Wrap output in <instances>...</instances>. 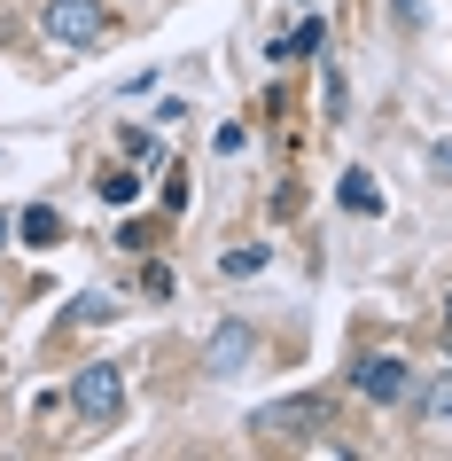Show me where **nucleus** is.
<instances>
[{"instance_id": "obj_4", "label": "nucleus", "mask_w": 452, "mask_h": 461, "mask_svg": "<svg viewBox=\"0 0 452 461\" xmlns=\"http://www.w3.org/2000/svg\"><path fill=\"white\" fill-rule=\"evenodd\" d=\"M351 391H359V399H375V407L405 399V360H390V352H367V360L351 367Z\"/></svg>"}, {"instance_id": "obj_3", "label": "nucleus", "mask_w": 452, "mask_h": 461, "mask_svg": "<svg viewBox=\"0 0 452 461\" xmlns=\"http://www.w3.org/2000/svg\"><path fill=\"white\" fill-rule=\"evenodd\" d=\"M48 32L63 48H94L110 32V16H102V0H48Z\"/></svg>"}, {"instance_id": "obj_2", "label": "nucleus", "mask_w": 452, "mask_h": 461, "mask_svg": "<svg viewBox=\"0 0 452 461\" xmlns=\"http://www.w3.org/2000/svg\"><path fill=\"white\" fill-rule=\"evenodd\" d=\"M320 422H328V399H320V391H297V399H273V407L250 414L258 438H305V430H320Z\"/></svg>"}, {"instance_id": "obj_10", "label": "nucleus", "mask_w": 452, "mask_h": 461, "mask_svg": "<svg viewBox=\"0 0 452 461\" xmlns=\"http://www.w3.org/2000/svg\"><path fill=\"white\" fill-rule=\"evenodd\" d=\"M421 414H429V422H437V414H452V375H437V384L421 391Z\"/></svg>"}, {"instance_id": "obj_5", "label": "nucleus", "mask_w": 452, "mask_h": 461, "mask_svg": "<svg viewBox=\"0 0 452 461\" xmlns=\"http://www.w3.org/2000/svg\"><path fill=\"white\" fill-rule=\"evenodd\" d=\"M242 360H250V329H242V321H226V329H218L211 337V375H242Z\"/></svg>"}, {"instance_id": "obj_12", "label": "nucleus", "mask_w": 452, "mask_h": 461, "mask_svg": "<svg viewBox=\"0 0 452 461\" xmlns=\"http://www.w3.org/2000/svg\"><path fill=\"white\" fill-rule=\"evenodd\" d=\"M445 337H452V297H445Z\"/></svg>"}, {"instance_id": "obj_8", "label": "nucleus", "mask_w": 452, "mask_h": 461, "mask_svg": "<svg viewBox=\"0 0 452 461\" xmlns=\"http://www.w3.org/2000/svg\"><path fill=\"white\" fill-rule=\"evenodd\" d=\"M343 212H382V188H367V172L343 180Z\"/></svg>"}, {"instance_id": "obj_11", "label": "nucleus", "mask_w": 452, "mask_h": 461, "mask_svg": "<svg viewBox=\"0 0 452 461\" xmlns=\"http://www.w3.org/2000/svg\"><path fill=\"white\" fill-rule=\"evenodd\" d=\"M265 267V250L258 243H250V250H226V274H258Z\"/></svg>"}, {"instance_id": "obj_9", "label": "nucleus", "mask_w": 452, "mask_h": 461, "mask_svg": "<svg viewBox=\"0 0 452 461\" xmlns=\"http://www.w3.org/2000/svg\"><path fill=\"white\" fill-rule=\"evenodd\" d=\"M24 243H40V250L55 243V212H48V203H31V212H24Z\"/></svg>"}, {"instance_id": "obj_6", "label": "nucleus", "mask_w": 452, "mask_h": 461, "mask_svg": "<svg viewBox=\"0 0 452 461\" xmlns=\"http://www.w3.org/2000/svg\"><path fill=\"white\" fill-rule=\"evenodd\" d=\"M320 48H328V24L312 16V24H305V32H288V40H281V48H273V55H281V63H312V55H320Z\"/></svg>"}, {"instance_id": "obj_1", "label": "nucleus", "mask_w": 452, "mask_h": 461, "mask_svg": "<svg viewBox=\"0 0 452 461\" xmlns=\"http://www.w3.org/2000/svg\"><path fill=\"white\" fill-rule=\"evenodd\" d=\"M71 407L86 414V422H118L125 414V367L118 360H86L71 375Z\"/></svg>"}, {"instance_id": "obj_7", "label": "nucleus", "mask_w": 452, "mask_h": 461, "mask_svg": "<svg viewBox=\"0 0 452 461\" xmlns=\"http://www.w3.org/2000/svg\"><path fill=\"white\" fill-rule=\"evenodd\" d=\"M94 188L110 195V203H133V195H141V180H133V172H125V165H110V172H102V180H94Z\"/></svg>"}]
</instances>
